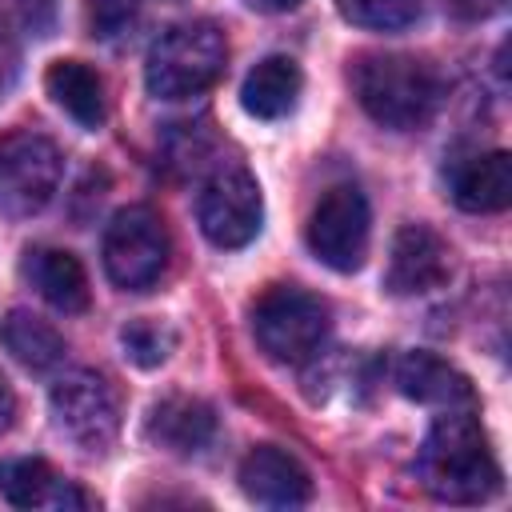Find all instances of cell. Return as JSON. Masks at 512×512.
I'll list each match as a JSON object with an SVG mask.
<instances>
[{"label":"cell","mask_w":512,"mask_h":512,"mask_svg":"<svg viewBox=\"0 0 512 512\" xmlns=\"http://www.w3.org/2000/svg\"><path fill=\"white\" fill-rule=\"evenodd\" d=\"M420 480L436 500L480 504L500 492V464L468 408H444L420 448Z\"/></svg>","instance_id":"obj_1"},{"label":"cell","mask_w":512,"mask_h":512,"mask_svg":"<svg viewBox=\"0 0 512 512\" xmlns=\"http://www.w3.org/2000/svg\"><path fill=\"white\" fill-rule=\"evenodd\" d=\"M352 92L360 108L392 132L424 128L440 108V72L400 52H364L352 60Z\"/></svg>","instance_id":"obj_2"},{"label":"cell","mask_w":512,"mask_h":512,"mask_svg":"<svg viewBox=\"0 0 512 512\" xmlns=\"http://www.w3.org/2000/svg\"><path fill=\"white\" fill-rule=\"evenodd\" d=\"M224 60H228V40L216 24L208 20L176 24L148 48L144 84L160 100H188L220 80Z\"/></svg>","instance_id":"obj_3"},{"label":"cell","mask_w":512,"mask_h":512,"mask_svg":"<svg viewBox=\"0 0 512 512\" xmlns=\"http://www.w3.org/2000/svg\"><path fill=\"white\" fill-rule=\"evenodd\" d=\"M332 332L328 304L300 284H272L252 304V336L280 364H308Z\"/></svg>","instance_id":"obj_4"},{"label":"cell","mask_w":512,"mask_h":512,"mask_svg":"<svg viewBox=\"0 0 512 512\" xmlns=\"http://www.w3.org/2000/svg\"><path fill=\"white\" fill-rule=\"evenodd\" d=\"M168 228L148 204L120 208L104 228V272L124 292H148L168 268Z\"/></svg>","instance_id":"obj_5"},{"label":"cell","mask_w":512,"mask_h":512,"mask_svg":"<svg viewBox=\"0 0 512 512\" xmlns=\"http://www.w3.org/2000/svg\"><path fill=\"white\" fill-rule=\"evenodd\" d=\"M60 148L32 128L0 136V216L24 220L36 216L60 188Z\"/></svg>","instance_id":"obj_6"},{"label":"cell","mask_w":512,"mask_h":512,"mask_svg":"<svg viewBox=\"0 0 512 512\" xmlns=\"http://www.w3.org/2000/svg\"><path fill=\"white\" fill-rule=\"evenodd\" d=\"M48 404H52L56 428L80 452H108L112 448V440L120 432V396L100 372H88V368L64 372L52 384Z\"/></svg>","instance_id":"obj_7"},{"label":"cell","mask_w":512,"mask_h":512,"mask_svg":"<svg viewBox=\"0 0 512 512\" xmlns=\"http://www.w3.org/2000/svg\"><path fill=\"white\" fill-rule=\"evenodd\" d=\"M368 236H372V216L364 192L356 184H332L308 216L312 256L336 272H356L368 256Z\"/></svg>","instance_id":"obj_8"},{"label":"cell","mask_w":512,"mask_h":512,"mask_svg":"<svg viewBox=\"0 0 512 512\" xmlns=\"http://www.w3.org/2000/svg\"><path fill=\"white\" fill-rule=\"evenodd\" d=\"M196 220L216 248H244L264 220V196L256 176L244 164L216 168L196 200Z\"/></svg>","instance_id":"obj_9"},{"label":"cell","mask_w":512,"mask_h":512,"mask_svg":"<svg viewBox=\"0 0 512 512\" xmlns=\"http://www.w3.org/2000/svg\"><path fill=\"white\" fill-rule=\"evenodd\" d=\"M448 272H452L448 244L428 224H400V232L392 236L384 288L392 296H420V292L440 288Z\"/></svg>","instance_id":"obj_10"},{"label":"cell","mask_w":512,"mask_h":512,"mask_svg":"<svg viewBox=\"0 0 512 512\" xmlns=\"http://www.w3.org/2000/svg\"><path fill=\"white\" fill-rule=\"evenodd\" d=\"M240 488L248 500L256 504H268V508H300L312 500V476L308 468L276 448V444H260L244 456L240 464Z\"/></svg>","instance_id":"obj_11"},{"label":"cell","mask_w":512,"mask_h":512,"mask_svg":"<svg viewBox=\"0 0 512 512\" xmlns=\"http://www.w3.org/2000/svg\"><path fill=\"white\" fill-rule=\"evenodd\" d=\"M396 388L408 400L432 404V408H472L476 404V388L472 380L452 368L448 360L432 356V352H404L396 360Z\"/></svg>","instance_id":"obj_12"},{"label":"cell","mask_w":512,"mask_h":512,"mask_svg":"<svg viewBox=\"0 0 512 512\" xmlns=\"http://www.w3.org/2000/svg\"><path fill=\"white\" fill-rule=\"evenodd\" d=\"M448 192L464 212H500L512 200V160L508 152H476L452 164Z\"/></svg>","instance_id":"obj_13"},{"label":"cell","mask_w":512,"mask_h":512,"mask_svg":"<svg viewBox=\"0 0 512 512\" xmlns=\"http://www.w3.org/2000/svg\"><path fill=\"white\" fill-rule=\"evenodd\" d=\"M216 436V412L196 396H164L148 412V440L164 452L192 456L204 452Z\"/></svg>","instance_id":"obj_14"},{"label":"cell","mask_w":512,"mask_h":512,"mask_svg":"<svg viewBox=\"0 0 512 512\" xmlns=\"http://www.w3.org/2000/svg\"><path fill=\"white\" fill-rule=\"evenodd\" d=\"M0 492L8 504L16 508H52V512H64V508H88V496L60 480L52 472V464L44 460H32V456H20V460H0Z\"/></svg>","instance_id":"obj_15"},{"label":"cell","mask_w":512,"mask_h":512,"mask_svg":"<svg viewBox=\"0 0 512 512\" xmlns=\"http://www.w3.org/2000/svg\"><path fill=\"white\" fill-rule=\"evenodd\" d=\"M24 280L48 300L56 312H84L88 308V276L84 264L64 248H28Z\"/></svg>","instance_id":"obj_16"},{"label":"cell","mask_w":512,"mask_h":512,"mask_svg":"<svg viewBox=\"0 0 512 512\" xmlns=\"http://www.w3.org/2000/svg\"><path fill=\"white\" fill-rule=\"evenodd\" d=\"M300 88H304L300 64L288 60V56H268V60H260V64L244 76L240 104H244V112H252L256 120H280V116H288V112L296 108Z\"/></svg>","instance_id":"obj_17"},{"label":"cell","mask_w":512,"mask_h":512,"mask_svg":"<svg viewBox=\"0 0 512 512\" xmlns=\"http://www.w3.org/2000/svg\"><path fill=\"white\" fill-rule=\"evenodd\" d=\"M44 88L48 96L80 124V128H100L104 116H108V104H104V80L80 64V60H56L48 72H44Z\"/></svg>","instance_id":"obj_18"},{"label":"cell","mask_w":512,"mask_h":512,"mask_svg":"<svg viewBox=\"0 0 512 512\" xmlns=\"http://www.w3.org/2000/svg\"><path fill=\"white\" fill-rule=\"evenodd\" d=\"M0 344H4L24 368H32V372L52 368V364L64 360V336H60L48 320H40V316H32V312H24V308H16V312H8V316L0 320Z\"/></svg>","instance_id":"obj_19"},{"label":"cell","mask_w":512,"mask_h":512,"mask_svg":"<svg viewBox=\"0 0 512 512\" xmlns=\"http://www.w3.org/2000/svg\"><path fill=\"white\" fill-rule=\"evenodd\" d=\"M120 344H124V356H128L132 364L156 368V364H164V360L172 356V348H176V328L164 324V320L140 316V320H128V324L120 328Z\"/></svg>","instance_id":"obj_20"},{"label":"cell","mask_w":512,"mask_h":512,"mask_svg":"<svg viewBox=\"0 0 512 512\" xmlns=\"http://www.w3.org/2000/svg\"><path fill=\"white\" fill-rule=\"evenodd\" d=\"M340 16L356 28L400 32L420 16V0H336Z\"/></svg>","instance_id":"obj_21"},{"label":"cell","mask_w":512,"mask_h":512,"mask_svg":"<svg viewBox=\"0 0 512 512\" xmlns=\"http://www.w3.org/2000/svg\"><path fill=\"white\" fill-rule=\"evenodd\" d=\"M132 20V0H92V28L96 36H120Z\"/></svg>","instance_id":"obj_22"},{"label":"cell","mask_w":512,"mask_h":512,"mask_svg":"<svg viewBox=\"0 0 512 512\" xmlns=\"http://www.w3.org/2000/svg\"><path fill=\"white\" fill-rule=\"evenodd\" d=\"M448 8H452L456 16H464V20H484V16L500 12L504 0H448Z\"/></svg>","instance_id":"obj_23"},{"label":"cell","mask_w":512,"mask_h":512,"mask_svg":"<svg viewBox=\"0 0 512 512\" xmlns=\"http://www.w3.org/2000/svg\"><path fill=\"white\" fill-rule=\"evenodd\" d=\"M12 416H16V396H12L8 380L0 376V432H8V428H12Z\"/></svg>","instance_id":"obj_24"},{"label":"cell","mask_w":512,"mask_h":512,"mask_svg":"<svg viewBox=\"0 0 512 512\" xmlns=\"http://www.w3.org/2000/svg\"><path fill=\"white\" fill-rule=\"evenodd\" d=\"M248 8H256V12H288V8H296L300 0H244Z\"/></svg>","instance_id":"obj_25"},{"label":"cell","mask_w":512,"mask_h":512,"mask_svg":"<svg viewBox=\"0 0 512 512\" xmlns=\"http://www.w3.org/2000/svg\"><path fill=\"white\" fill-rule=\"evenodd\" d=\"M8 60H12V48H8V32H4V24H0V80H4Z\"/></svg>","instance_id":"obj_26"}]
</instances>
